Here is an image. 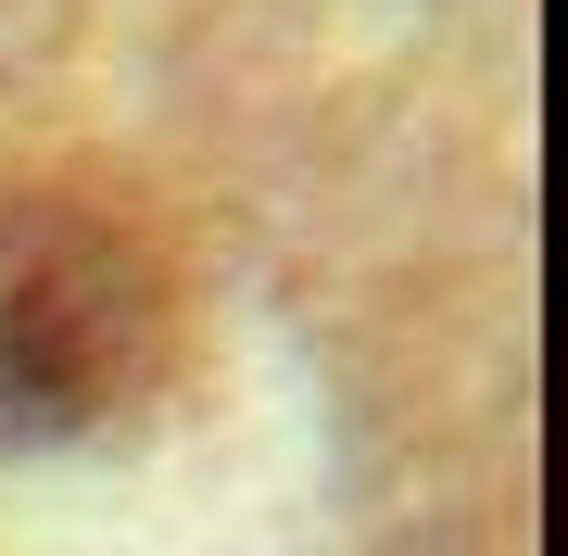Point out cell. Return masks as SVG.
Here are the masks:
<instances>
[{
  "instance_id": "1",
  "label": "cell",
  "mask_w": 568,
  "mask_h": 556,
  "mask_svg": "<svg viewBox=\"0 0 568 556\" xmlns=\"http://www.w3.org/2000/svg\"><path fill=\"white\" fill-rule=\"evenodd\" d=\"M190 291L164 228L102 178H0V443L102 431L178 367Z\"/></svg>"
}]
</instances>
